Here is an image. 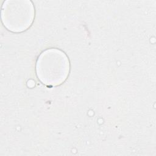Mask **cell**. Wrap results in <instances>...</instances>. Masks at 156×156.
<instances>
[{
  "label": "cell",
  "instance_id": "obj_1",
  "mask_svg": "<svg viewBox=\"0 0 156 156\" xmlns=\"http://www.w3.org/2000/svg\"><path fill=\"white\" fill-rule=\"evenodd\" d=\"M69 71V62L64 52L57 49L43 52L36 65L37 75L45 85H58L66 79Z\"/></svg>",
  "mask_w": 156,
  "mask_h": 156
},
{
  "label": "cell",
  "instance_id": "obj_2",
  "mask_svg": "<svg viewBox=\"0 0 156 156\" xmlns=\"http://www.w3.org/2000/svg\"><path fill=\"white\" fill-rule=\"evenodd\" d=\"M35 16L33 4L29 1H6L2 7L1 19L4 26L13 32L27 30Z\"/></svg>",
  "mask_w": 156,
  "mask_h": 156
}]
</instances>
